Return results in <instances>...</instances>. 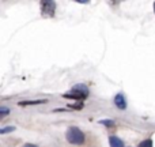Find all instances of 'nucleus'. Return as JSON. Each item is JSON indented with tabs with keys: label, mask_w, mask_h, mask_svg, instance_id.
<instances>
[{
	"label": "nucleus",
	"mask_w": 155,
	"mask_h": 147,
	"mask_svg": "<svg viewBox=\"0 0 155 147\" xmlns=\"http://www.w3.org/2000/svg\"><path fill=\"white\" fill-rule=\"evenodd\" d=\"M65 138H67L68 143H71V145L79 146V145H83V143H84V134H83L79 128H76V127L68 128L67 134H65Z\"/></svg>",
	"instance_id": "f257e3e1"
},
{
	"label": "nucleus",
	"mask_w": 155,
	"mask_h": 147,
	"mask_svg": "<svg viewBox=\"0 0 155 147\" xmlns=\"http://www.w3.org/2000/svg\"><path fill=\"white\" fill-rule=\"evenodd\" d=\"M54 11H56V3L54 2H51V0L41 2V15L44 18H52V16H54Z\"/></svg>",
	"instance_id": "f03ea898"
},
{
	"label": "nucleus",
	"mask_w": 155,
	"mask_h": 147,
	"mask_svg": "<svg viewBox=\"0 0 155 147\" xmlns=\"http://www.w3.org/2000/svg\"><path fill=\"white\" fill-rule=\"evenodd\" d=\"M64 98H72V99H84V98H87V95L86 94H83V93H80V91H78L75 90V89H72V90L70 91V93H67V94H64Z\"/></svg>",
	"instance_id": "7ed1b4c3"
},
{
	"label": "nucleus",
	"mask_w": 155,
	"mask_h": 147,
	"mask_svg": "<svg viewBox=\"0 0 155 147\" xmlns=\"http://www.w3.org/2000/svg\"><path fill=\"white\" fill-rule=\"evenodd\" d=\"M114 104L118 109H121V110L127 109V101H125V97H124L123 94H117V95L114 97Z\"/></svg>",
	"instance_id": "20e7f679"
},
{
	"label": "nucleus",
	"mask_w": 155,
	"mask_h": 147,
	"mask_svg": "<svg viewBox=\"0 0 155 147\" xmlns=\"http://www.w3.org/2000/svg\"><path fill=\"white\" fill-rule=\"evenodd\" d=\"M110 147H124V143L121 139H118L117 136H110L109 138Z\"/></svg>",
	"instance_id": "39448f33"
},
{
	"label": "nucleus",
	"mask_w": 155,
	"mask_h": 147,
	"mask_svg": "<svg viewBox=\"0 0 155 147\" xmlns=\"http://www.w3.org/2000/svg\"><path fill=\"white\" fill-rule=\"evenodd\" d=\"M46 99H37V101H21L19 106H27V105H40V104H45Z\"/></svg>",
	"instance_id": "423d86ee"
},
{
	"label": "nucleus",
	"mask_w": 155,
	"mask_h": 147,
	"mask_svg": "<svg viewBox=\"0 0 155 147\" xmlns=\"http://www.w3.org/2000/svg\"><path fill=\"white\" fill-rule=\"evenodd\" d=\"M74 89H75V90H78V91H80V93L86 94V95H88V89L84 85H76Z\"/></svg>",
	"instance_id": "0eeeda50"
},
{
	"label": "nucleus",
	"mask_w": 155,
	"mask_h": 147,
	"mask_svg": "<svg viewBox=\"0 0 155 147\" xmlns=\"http://www.w3.org/2000/svg\"><path fill=\"white\" fill-rule=\"evenodd\" d=\"M139 147H153V140H151V139L143 140V142L139 145Z\"/></svg>",
	"instance_id": "6e6552de"
},
{
	"label": "nucleus",
	"mask_w": 155,
	"mask_h": 147,
	"mask_svg": "<svg viewBox=\"0 0 155 147\" xmlns=\"http://www.w3.org/2000/svg\"><path fill=\"white\" fill-rule=\"evenodd\" d=\"M68 108H71V109H76V110H82L83 109V104H82V102H78V104L70 105Z\"/></svg>",
	"instance_id": "1a4fd4ad"
},
{
	"label": "nucleus",
	"mask_w": 155,
	"mask_h": 147,
	"mask_svg": "<svg viewBox=\"0 0 155 147\" xmlns=\"http://www.w3.org/2000/svg\"><path fill=\"white\" fill-rule=\"evenodd\" d=\"M14 129H15V127H5V128L0 129V134L4 135V134H7V132H12Z\"/></svg>",
	"instance_id": "9d476101"
},
{
	"label": "nucleus",
	"mask_w": 155,
	"mask_h": 147,
	"mask_svg": "<svg viewBox=\"0 0 155 147\" xmlns=\"http://www.w3.org/2000/svg\"><path fill=\"white\" fill-rule=\"evenodd\" d=\"M101 124H104V125H107V127H113V125H114V123H113L112 120H102Z\"/></svg>",
	"instance_id": "9b49d317"
},
{
	"label": "nucleus",
	"mask_w": 155,
	"mask_h": 147,
	"mask_svg": "<svg viewBox=\"0 0 155 147\" xmlns=\"http://www.w3.org/2000/svg\"><path fill=\"white\" fill-rule=\"evenodd\" d=\"M8 112H10V109H7V108H5V106L0 108V116H5Z\"/></svg>",
	"instance_id": "f8f14e48"
},
{
	"label": "nucleus",
	"mask_w": 155,
	"mask_h": 147,
	"mask_svg": "<svg viewBox=\"0 0 155 147\" xmlns=\"http://www.w3.org/2000/svg\"><path fill=\"white\" fill-rule=\"evenodd\" d=\"M23 147H37V146H34V145H30V143H29V145H25Z\"/></svg>",
	"instance_id": "ddd939ff"
},
{
	"label": "nucleus",
	"mask_w": 155,
	"mask_h": 147,
	"mask_svg": "<svg viewBox=\"0 0 155 147\" xmlns=\"http://www.w3.org/2000/svg\"><path fill=\"white\" fill-rule=\"evenodd\" d=\"M154 11H155V3H154Z\"/></svg>",
	"instance_id": "4468645a"
}]
</instances>
